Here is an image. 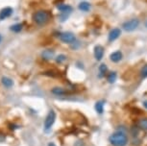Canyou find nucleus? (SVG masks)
<instances>
[{
  "mask_svg": "<svg viewBox=\"0 0 147 146\" xmlns=\"http://www.w3.org/2000/svg\"><path fill=\"white\" fill-rule=\"evenodd\" d=\"M109 142L113 146H126L128 143V137L122 131H116L109 137Z\"/></svg>",
  "mask_w": 147,
  "mask_h": 146,
  "instance_id": "nucleus-1",
  "label": "nucleus"
},
{
  "mask_svg": "<svg viewBox=\"0 0 147 146\" xmlns=\"http://www.w3.org/2000/svg\"><path fill=\"white\" fill-rule=\"evenodd\" d=\"M33 21L38 24V25H44L49 21L50 19V13H49L47 11L44 10H40L37 11L36 13H33Z\"/></svg>",
  "mask_w": 147,
  "mask_h": 146,
  "instance_id": "nucleus-2",
  "label": "nucleus"
},
{
  "mask_svg": "<svg viewBox=\"0 0 147 146\" xmlns=\"http://www.w3.org/2000/svg\"><path fill=\"white\" fill-rule=\"evenodd\" d=\"M56 112H55L54 110H50L47 114L45 119H44V123H43V129L45 132H48L51 130L52 126L54 125L55 121H56Z\"/></svg>",
  "mask_w": 147,
  "mask_h": 146,
  "instance_id": "nucleus-3",
  "label": "nucleus"
},
{
  "mask_svg": "<svg viewBox=\"0 0 147 146\" xmlns=\"http://www.w3.org/2000/svg\"><path fill=\"white\" fill-rule=\"evenodd\" d=\"M140 26V20L138 18H132L129 20L125 21L122 24V28L125 30L126 32H133L135 31L138 27Z\"/></svg>",
  "mask_w": 147,
  "mask_h": 146,
  "instance_id": "nucleus-4",
  "label": "nucleus"
},
{
  "mask_svg": "<svg viewBox=\"0 0 147 146\" xmlns=\"http://www.w3.org/2000/svg\"><path fill=\"white\" fill-rule=\"evenodd\" d=\"M59 38L61 40L62 42L66 43V44H72V43L76 41L75 36H74L73 33H71V32L61 33V34L59 35Z\"/></svg>",
  "mask_w": 147,
  "mask_h": 146,
  "instance_id": "nucleus-5",
  "label": "nucleus"
},
{
  "mask_svg": "<svg viewBox=\"0 0 147 146\" xmlns=\"http://www.w3.org/2000/svg\"><path fill=\"white\" fill-rule=\"evenodd\" d=\"M104 57V47L102 45L97 44L94 46V58L96 61L100 62Z\"/></svg>",
  "mask_w": 147,
  "mask_h": 146,
  "instance_id": "nucleus-6",
  "label": "nucleus"
},
{
  "mask_svg": "<svg viewBox=\"0 0 147 146\" xmlns=\"http://www.w3.org/2000/svg\"><path fill=\"white\" fill-rule=\"evenodd\" d=\"M121 35V30L119 28H113L110 31L109 33V36H108V40H109L110 42H112V41H115V40H117V38L120 37Z\"/></svg>",
  "mask_w": 147,
  "mask_h": 146,
  "instance_id": "nucleus-7",
  "label": "nucleus"
},
{
  "mask_svg": "<svg viewBox=\"0 0 147 146\" xmlns=\"http://www.w3.org/2000/svg\"><path fill=\"white\" fill-rule=\"evenodd\" d=\"M13 10L11 7H5L0 11V20H4L12 15Z\"/></svg>",
  "mask_w": 147,
  "mask_h": 146,
  "instance_id": "nucleus-8",
  "label": "nucleus"
},
{
  "mask_svg": "<svg viewBox=\"0 0 147 146\" xmlns=\"http://www.w3.org/2000/svg\"><path fill=\"white\" fill-rule=\"evenodd\" d=\"M55 56V51L53 49H45L41 52V58L44 61H50Z\"/></svg>",
  "mask_w": 147,
  "mask_h": 146,
  "instance_id": "nucleus-9",
  "label": "nucleus"
},
{
  "mask_svg": "<svg viewBox=\"0 0 147 146\" xmlns=\"http://www.w3.org/2000/svg\"><path fill=\"white\" fill-rule=\"evenodd\" d=\"M51 93L56 96H63V95L68 94V92H67V89H63L62 87H54L53 89H51Z\"/></svg>",
  "mask_w": 147,
  "mask_h": 146,
  "instance_id": "nucleus-10",
  "label": "nucleus"
},
{
  "mask_svg": "<svg viewBox=\"0 0 147 146\" xmlns=\"http://www.w3.org/2000/svg\"><path fill=\"white\" fill-rule=\"evenodd\" d=\"M122 58H123V54H122L121 51H115V52H113V53H111L110 55V60H111V62H113V63L120 62L122 60Z\"/></svg>",
  "mask_w": 147,
  "mask_h": 146,
  "instance_id": "nucleus-11",
  "label": "nucleus"
},
{
  "mask_svg": "<svg viewBox=\"0 0 147 146\" xmlns=\"http://www.w3.org/2000/svg\"><path fill=\"white\" fill-rule=\"evenodd\" d=\"M58 10L60 11L62 13H65V15H66V13H70L72 12V7L70 6V5H66V4H61L58 6Z\"/></svg>",
  "mask_w": 147,
  "mask_h": 146,
  "instance_id": "nucleus-12",
  "label": "nucleus"
},
{
  "mask_svg": "<svg viewBox=\"0 0 147 146\" xmlns=\"http://www.w3.org/2000/svg\"><path fill=\"white\" fill-rule=\"evenodd\" d=\"M1 83H2V85L6 87V89H11V87L13 86V81L11 78H9V77H7V76L2 77Z\"/></svg>",
  "mask_w": 147,
  "mask_h": 146,
  "instance_id": "nucleus-13",
  "label": "nucleus"
},
{
  "mask_svg": "<svg viewBox=\"0 0 147 146\" xmlns=\"http://www.w3.org/2000/svg\"><path fill=\"white\" fill-rule=\"evenodd\" d=\"M94 109H95L97 114H103L104 112V101H102V100L97 101L95 103V105H94Z\"/></svg>",
  "mask_w": 147,
  "mask_h": 146,
  "instance_id": "nucleus-14",
  "label": "nucleus"
},
{
  "mask_svg": "<svg viewBox=\"0 0 147 146\" xmlns=\"http://www.w3.org/2000/svg\"><path fill=\"white\" fill-rule=\"evenodd\" d=\"M98 71H99V74H98V77L99 78H103V77L106 75L107 72H108V67L106 64H101L99 65L98 67Z\"/></svg>",
  "mask_w": 147,
  "mask_h": 146,
  "instance_id": "nucleus-15",
  "label": "nucleus"
},
{
  "mask_svg": "<svg viewBox=\"0 0 147 146\" xmlns=\"http://www.w3.org/2000/svg\"><path fill=\"white\" fill-rule=\"evenodd\" d=\"M91 8V5L88 3V2H86V1H82L81 3H79L78 5V9L82 12H88Z\"/></svg>",
  "mask_w": 147,
  "mask_h": 146,
  "instance_id": "nucleus-16",
  "label": "nucleus"
},
{
  "mask_svg": "<svg viewBox=\"0 0 147 146\" xmlns=\"http://www.w3.org/2000/svg\"><path fill=\"white\" fill-rule=\"evenodd\" d=\"M138 128L143 131H147V117H142L138 122Z\"/></svg>",
  "mask_w": 147,
  "mask_h": 146,
  "instance_id": "nucleus-17",
  "label": "nucleus"
},
{
  "mask_svg": "<svg viewBox=\"0 0 147 146\" xmlns=\"http://www.w3.org/2000/svg\"><path fill=\"white\" fill-rule=\"evenodd\" d=\"M116 78H117V74H116L115 71H112V72L108 73L107 75V81L110 84H113L116 81Z\"/></svg>",
  "mask_w": 147,
  "mask_h": 146,
  "instance_id": "nucleus-18",
  "label": "nucleus"
},
{
  "mask_svg": "<svg viewBox=\"0 0 147 146\" xmlns=\"http://www.w3.org/2000/svg\"><path fill=\"white\" fill-rule=\"evenodd\" d=\"M23 28V24L22 23H16V24H13V25L11 26V31L15 32V33H19Z\"/></svg>",
  "mask_w": 147,
  "mask_h": 146,
  "instance_id": "nucleus-19",
  "label": "nucleus"
},
{
  "mask_svg": "<svg viewBox=\"0 0 147 146\" xmlns=\"http://www.w3.org/2000/svg\"><path fill=\"white\" fill-rule=\"evenodd\" d=\"M66 59H67V57H66L65 55L60 54V55H58L56 58H55V61H56L57 64H62V63L65 62Z\"/></svg>",
  "mask_w": 147,
  "mask_h": 146,
  "instance_id": "nucleus-20",
  "label": "nucleus"
},
{
  "mask_svg": "<svg viewBox=\"0 0 147 146\" xmlns=\"http://www.w3.org/2000/svg\"><path fill=\"white\" fill-rule=\"evenodd\" d=\"M140 76H141V78H147V65H143L142 68H141V70H140Z\"/></svg>",
  "mask_w": 147,
  "mask_h": 146,
  "instance_id": "nucleus-21",
  "label": "nucleus"
},
{
  "mask_svg": "<svg viewBox=\"0 0 147 146\" xmlns=\"http://www.w3.org/2000/svg\"><path fill=\"white\" fill-rule=\"evenodd\" d=\"M9 128L11 129V130H16V129H18L19 127H18V125H16V124H10Z\"/></svg>",
  "mask_w": 147,
  "mask_h": 146,
  "instance_id": "nucleus-22",
  "label": "nucleus"
},
{
  "mask_svg": "<svg viewBox=\"0 0 147 146\" xmlns=\"http://www.w3.org/2000/svg\"><path fill=\"white\" fill-rule=\"evenodd\" d=\"M143 106H144V108H145L146 110H147V100L146 101H143Z\"/></svg>",
  "mask_w": 147,
  "mask_h": 146,
  "instance_id": "nucleus-23",
  "label": "nucleus"
},
{
  "mask_svg": "<svg viewBox=\"0 0 147 146\" xmlns=\"http://www.w3.org/2000/svg\"><path fill=\"white\" fill-rule=\"evenodd\" d=\"M47 146H57V145L55 144L54 142H49V143H48V145H47Z\"/></svg>",
  "mask_w": 147,
  "mask_h": 146,
  "instance_id": "nucleus-24",
  "label": "nucleus"
},
{
  "mask_svg": "<svg viewBox=\"0 0 147 146\" xmlns=\"http://www.w3.org/2000/svg\"><path fill=\"white\" fill-rule=\"evenodd\" d=\"M1 41H2V36L0 35V43H1Z\"/></svg>",
  "mask_w": 147,
  "mask_h": 146,
  "instance_id": "nucleus-25",
  "label": "nucleus"
},
{
  "mask_svg": "<svg viewBox=\"0 0 147 146\" xmlns=\"http://www.w3.org/2000/svg\"><path fill=\"white\" fill-rule=\"evenodd\" d=\"M145 25H146V27H147V22H146V24H145Z\"/></svg>",
  "mask_w": 147,
  "mask_h": 146,
  "instance_id": "nucleus-26",
  "label": "nucleus"
}]
</instances>
